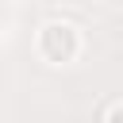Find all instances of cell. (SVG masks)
Listing matches in <instances>:
<instances>
[{
  "mask_svg": "<svg viewBox=\"0 0 123 123\" xmlns=\"http://www.w3.org/2000/svg\"><path fill=\"white\" fill-rule=\"evenodd\" d=\"M38 54L46 58V62H54V65H65V62H73L77 54H81V35H77V27L73 23H46L42 31H38Z\"/></svg>",
  "mask_w": 123,
  "mask_h": 123,
  "instance_id": "obj_1",
  "label": "cell"
},
{
  "mask_svg": "<svg viewBox=\"0 0 123 123\" xmlns=\"http://www.w3.org/2000/svg\"><path fill=\"white\" fill-rule=\"evenodd\" d=\"M108 123H123V104H115V108H111V115H108Z\"/></svg>",
  "mask_w": 123,
  "mask_h": 123,
  "instance_id": "obj_2",
  "label": "cell"
}]
</instances>
